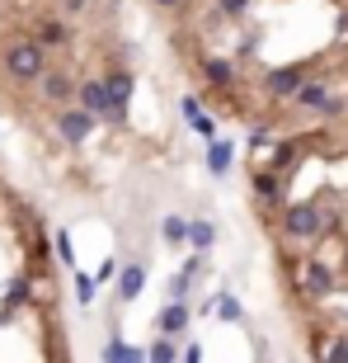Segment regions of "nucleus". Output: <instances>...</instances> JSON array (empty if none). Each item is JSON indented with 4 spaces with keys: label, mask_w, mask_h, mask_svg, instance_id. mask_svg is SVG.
<instances>
[{
    "label": "nucleus",
    "mask_w": 348,
    "mask_h": 363,
    "mask_svg": "<svg viewBox=\"0 0 348 363\" xmlns=\"http://www.w3.org/2000/svg\"><path fill=\"white\" fill-rule=\"evenodd\" d=\"M301 81H306V71H301V67H273V71L259 76V90H264L268 99H278V104H282V99H292V94H296V85H301Z\"/></svg>",
    "instance_id": "6e6552de"
},
{
    "label": "nucleus",
    "mask_w": 348,
    "mask_h": 363,
    "mask_svg": "<svg viewBox=\"0 0 348 363\" xmlns=\"http://www.w3.org/2000/svg\"><path fill=\"white\" fill-rule=\"evenodd\" d=\"M24 38H33L47 57H52V52H71V48H76V24H71L66 14L47 10V14H38V19H33V28H28Z\"/></svg>",
    "instance_id": "f03ea898"
},
{
    "label": "nucleus",
    "mask_w": 348,
    "mask_h": 363,
    "mask_svg": "<svg viewBox=\"0 0 348 363\" xmlns=\"http://www.w3.org/2000/svg\"><path fill=\"white\" fill-rule=\"evenodd\" d=\"M320 363H348V335H330V345L320 350Z\"/></svg>",
    "instance_id": "6ab92c4d"
},
{
    "label": "nucleus",
    "mask_w": 348,
    "mask_h": 363,
    "mask_svg": "<svg viewBox=\"0 0 348 363\" xmlns=\"http://www.w3.org/2000/svg\"><path fill=\"white\" fill-rule=\"evenodd\" d=\"M188 325H193V311H188V302H165L161 307V316H156V330L161 335H184Z\"/></svg>",
    "instance_id": "9d476101"
},
{
    "label": "nucleus",
    "mask_w": 348,
    "mask_h": 363,
    "mask_svg": "<svg viewBox=\"0 0 348 363\" xmlns=\"http://www.w3.org/2000/svg\"><path fill=\"white\" fill-rule=\"evenodd\" d=\"M184 236H188V217H179V213L161 217V241L165 245H184Z\"/></svg>",
    "instance_id": "2eb2a0df"
},
{
    "label": "nucleus",
    "mask_w": 348,
    "mask_h": 363,
    "mask_svg": "<svg viewBox=\"0 0 348 363\" xmlns=\"http://www.w3.org/2000/svg\"><path fill=\"white\" fill-rule=\"evenodd\" d=\"M113 274H118V264H113V259H104V264H99V274H90V279H94V283H108Z\"/></svg>",
    "instance_id": "5701e85b"
},
{
    "label": "nucleus",
    "mask_w": 348,
    "mask_h": 363,
    "mask_svg": "<svg viewBox=\"0 0 348 363\" xmlns=\"http://www.w3.org/2000/svg\"><path fill=\"white\" fill-rule=\"evenodd\" d=\"M212 10L221 19H245V14L255 10V0H212Z\"/></svg>",
    "instance_id": "a211bd4d"
},
{
    "label": "nucleus",
    "mask_w": 348,
    "mask_h": 363,
    "mask_svg": "<svg viewBox=\"0 0 348 363\" xmlns=\"http://www.w3.org/2000/svg\"><path fill=\"white\" fill-rule=\"evenodd\" d=\"M0 71H5V81H10V85H38V76L47 71V52H42L33 38L14 33L10 48L0 52Z\"/></svg>",
    "instance_id": "f257e3e1"
},
{
    "label": "nucleus",
    "mask_w": 348,
    "mask_h": 363,
    "mask_svg": "<svg viewBox=\"0 0 348 363\" xmlns=\"http://www.w3.org/2000/svg\"><path fill=\"white\" fill-rule=\"evenodd\" d=\"M212 311L221 316V321H240V316H245V307H240V297H236V293H216Z\"/></svg>",
    "instance_id": "f3484780"
},
{
    "label": "nucleus",
    "mask_w": 348,
    "mask_h": 363,
    "mask_svg": "<svg viewBox=\"0 0 348 363\" xmlns=\"http://www.w3.org/2000/svg\"><path fill=\"white\" fill-rule=\"evenodd\" d=\"M76 108H85L94 123H113V108H108V94H104V81L99 76H76ZM118 128V123H113Z\"/></svg>",
    "instance_id": "0eeeda50"
},
{
    "label": "nucleus",
    "mask_w": 348,
    "mask_h": 363,
    "mask_svg": "<svg viewBox=\"0 0 348 363\" xmlns=\"http://www.w3.org/2000/svg\"><path fill=\"white\" fill-rule=\"evenodd\" d=\"M156 10H170V14H179V10H188V0H151Z\"/></svg>",
    "instance_id": "b1692460"
},
{
    "label": "nucleus",
    "mask_w": 348,
    "mask_h": 363,
    "mask_svg": "<svg viewBox=\"0 0 348 363\" xmlns=\"http://www.w3.org/2000/svg\"><path fill=\"white\" fill-rule=\"evenodd\" d=\"M52 245H57V264H66V269H76V264H81V259H76V245H71L66 231H57Z\"/></svg>",
    "instance_id": "aec40b11"
},
{
    "label": "nucleus",
    "mask_w": 348,
    "mask_h": 363,
    "mask_svg": "<svg viewBox=\"0 0 348 363\" xmlns=\"http://www.w3.org/2000/svg\"><path fill=\"white\" fill-rule=\"evenodd\" d=\"M184 245H193L198 255H207V250L216 245V227L207 222V217H193V222H188V236H184Z\"/></svg>",
    "instance_id": "ddd939ff"
},
{
    "label": "nucleus",
    "mask_w": 348,
    "mask_h": 363,
    "mask_svg": "<svg viewBox=\"0 0 348 363\" xmlns=\"http://www.w3.org/2000/svg\"><path fill=\"white\" fill-rule=\"evenodd\" d=\"M146 363H179V345H174L170 335L151 340V345H146Z\"/></svg>",
    "instance_id": "dca6fc26"
},
{
    "label": "nucleus",
    "mask_w": 348,
    "mask_h": 363,
    "mask_svg": "<svg viewBox=\"0 0 348 363\" xmlns=\"http://www.w3.org/2000/svg\"><path fill=\"white\" fill-rule=\"evenodd\" d=\"M104 363H146V350L127 345L122 335H108V345H104Z\"/></svg>",
    "instance_id": "4468645a"
},
{
    "label": "nucleus",
    "mask_w": 348,
    "mask_h": 363,
    "mask_svg": "<svg viewBox=\"0 0 348 363\" xmlns=\"http://www.w3.org/2000/svg\"><path fill=\"white\" fill-rule=\"evenodd\" d=\"M179 108H184V123H188V128H193L198 137H207V142H212V137H216V123H212V113H202V99H198V94H188Z\"/></svg>",
    "instance_id": "f8f14e48"
},
{
    "label": "nucleus",
    "mask_w": 348,
    "mask_h": 363,
    "mask_svg": "<svg viewBox=\"0 0 348 363\" xmlns=\"http://www.w3.org/2000/svg\"><path fill=\"white\" fill-rule=\"evenodd\" d=\"M146 293V264H141V259H127V264H122L118 269V302H137V297Z\"/></svg>",
    "instance_id": "1a4fd4ad"
},
{
    "label": "nucleus",
    "mask_w": 348,
    "mask_h": 363,
    "mask_svg": "<svg viewBox=\"0 0 348 363\" xmlns=\"http://www.w3.org/2000/svg\"><path fill=\"white\" fill-rule=\"evenodd\" d=\"M231 165H236V142H226V137H212V142H207V170H212L216 179H226Z\"/></svg>",
    "instance_id": "9b49d317"
},
{
    "label": "nucleus",
    "mask_w": 348,
    "mask_h": 363,
    "mask_svg": "<svg viewBox=\"0 0 348 363\" xmlns=\"http://www.w3.org/2000/svg\"><path fill=\"white\" fill-rule=\"evenodd\" d=\"M71 288H76V297H81V307H85V302H94V288H99V283H94L90 274H81V269H76V279H71Z\"/></svg>",
    "instance_id": "4be33fe9"
},
{
    "label": "nucleus",
    "mask_w": 348,
    "mask_h": 363,
    "mask_svg": "<svg viewBox=\"0 0 348 363\" xmlns=\"http://www.w3.org/2000/svg\"><path fill=\"white\" fill-rule=\"evenodd\" d=\"M104 81L108 108H113V123H127V108H132V90H137V71H127L122 62H108L104 71H94Z\"/></svg>",
    "instance_id": "7ed1b4c3"
},
{
    "label": "nucleus",
    "mask_w": 348,
    "mask_h": 363,
    "mask_svg": "<svg viewBox=\"0 0 348 363\" xmlns=\"http://www.w3.org/2000/svg\"><path fill=\"white\" fill-rule=\"evenodd\" d=\"M179 363H202V345H188V350L179 354Z\"/></svg>",
    "instance_id": "393cba45"
},
{
    "label": "nucleus",
    "mask_w": 348,
    "mask_h": 363,
    "mask_svg": "<svg viewBox=\"0 0 348 363\" xmlns=\"http://www.w3.org/2000/svg\"><path fill=\"white\" fill-rule=\"evenodd\" d=\"M188 293H193V279L179 269V274L170 279V302H188Z\"/></svg>",
    "instance_id": "412c9836"
},
{
    "label": "nucleus",
    "mask_w": 348,
    "mask_h": 363,
    "mask_svg": "<svg viewBox=\"0 0 348 363\" xmlns=\"http://www.w3.org/2000/svg\"><path fill=\"white\" fill-rule=\"evenodd\" d=\"M33 90H38V99L47 108H66V104H76V71L71 67H47Z\"/></svg>",
    "instance_id": "423d86ee"
},
{
    "label": "nucleus",
    "mask_w": 348,
    "mask_h": 363,
    "mask_svg": "<svg viewBox=\"0 0 348 363\" xmlns=\"http://www.w3.org/2000/svg\"><path fill=\"white\" fill-rule=\"evenodd\" d=\"M28 307H38V279L33 274H10L0 288V321H19Z\"/></svg>",
    "instance_id": "20e7f679"
},
{
    "label": "nucleus",
    "mask_w": 348,
    "mask_h": 363,
    "mask_svg": "<svg viewBox=\"0 0 348 363\" xmlns=\"http://www.w3.org/2000/svg\"><path fill=\"white\" fill-rule=\"evenodd\" d=\"M94 128H99V123H94L85 108H76V104L52 108V133H57V142H62L66 151H81L85 142L94 137Z\"/></svg>",
    "instance_id": "39448f33"
}]
</instances>
